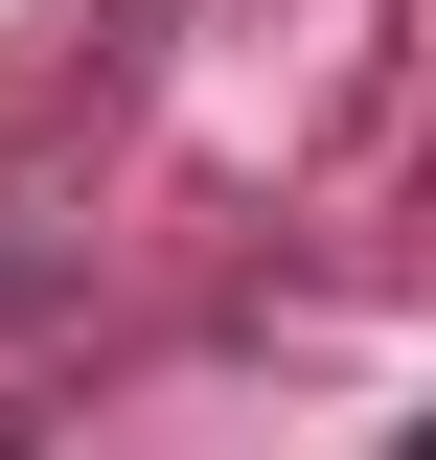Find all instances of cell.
I'll return each instance as SVG.
<instances>
[{"instance_id":"cell-1","label":"cell","mask_w":436,"mask_h":460,"mask_svg":"<svg viewBox=\"0 0 436 460\" xmlns=\"http://www.w3.org/2000/svg\"><path fill=\"white\" fill-rule=\"evenodd\" d=\"M414 460H436V438H414Z\"/></svg>"}]
</instances>
